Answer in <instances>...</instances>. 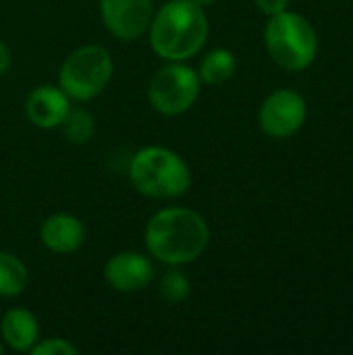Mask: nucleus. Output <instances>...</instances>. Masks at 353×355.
<instances>
[{
    "mask_svg": "<svg viewBox=\"0 0 353 355\" xmlns=\"http://www.w3.org/2000/svg\"><path fill=\"white\" fill-rule=\"evenodd\" d=\"M148 254L166 266L196 262L210 243L206 218L187 206H169L150 216L144 229Z\"/></svg>",
    "mask_w": 353,
    "mask_h": 355,
    "instance_id": "f257e3e1",
    "label": "nucleus"
},
{
    "mask_svg": "<svg viewBox=\"0 0 353 355\" xmlns=\"http://www.w3.org/2000/svg\"><path fill=\"white\" fill-rule=\"evenodd\" d=\"M206 8L191 0H169L154 10L148 27L150 48L166 62H185L198 56L208 40Z\"/></svg>",
    "mask_w": 353,
    "mask_h": 355,
    "instance_id": "f03ea898",
    "label": "nucleus"
},
{
    "mask_svg": "<svg viewBox=\"0 0 353 355\" xmlns=\"http://www.w3.org/2000/svg\"><path fill=\"white\" fill-rule=\"evenodd\" d=\"M133 189L152 200H177L191 187V168L183 156L164 146H146L127 168Z\"/></svg>",
    "mask_w": 353,
    "mask_h": 355,
    "instance_id": "7ed1b4c3",
    "label": "nucleus"
},
{
    "mask_svg": "<svg viewBox=\"0 0 353 355\" xmlns=\"http://www.w3.org/2000/svg\"><path fill=\"white\" fill-rule=\"evenodd\" d=\"M264 46L277 67L289 73H302L310 69L318 56V33L304 15L287 8L268 17L264 25Z\"/></svg>",
    "mask_w": 353,
    "mask_h": 355,
    "instance_id": "20e7f679",
    "label": "nucleus"
},
{
    "mask_svg": "<svg viewBox=\"0 0 353 355\" xmlns=\"http://www.w3.org/2000/svg\"><path fill=\"white\" fill-rule=\"evenodd\" d=\"M112 73V54L100 44H83L64 56L58 69V87L73 102H89L106 89Z\"/></svg>",
    "mask_w": 353,
    "mask_h": 355,
    "instance_id": "39448f33",
    "label": "nucleus"
},
{
    "mask_svg": "<svg viewBox=\"0 0 353 355\" xmlns=\"http://www.w3.org/2000/svg\"><path fill=\"white\" fill-rule=\"evenodd\" d=\"M200 92V75L185 62H166L148 83V100L152 108L164 116H179L191 110Z\"/></svg>",
    "mask_w": 353,
    "mask_h": 355,
    "instance_id": "423d86ee",
    "label": "nucleus"
},
{
    "mask_svg": "<svg viewBox=\"0 0 353 355\" xmlns=\"http://www.w3.org/2000/svg\"><path fill=\"white\" fill-rule=\"evenodd\" d=\"M308 119L306 98L291 89L279 87L270 92L258 108V127L270 139H289L302 131Z\"/></svg>",
    "mask_w": 353,
    "mask_h": 355,
    "instance_id": "0eeeda50",
    "label": "nucleus"
},
{
    "mask_svg": "<svg viewBox=\"0 0 353 355\" xmlns=\"http://www.w3.org/2000/svg\"><path fill=\"white\" fill-rule=\"evenodd\" d=\"M104 27L121 42H135L148 33L154 0H98Z\"/></svg>",
    "mask_w": 353,
    "mask_h": 355,
    "instance_id": "6e6552de",
    "label": "nucleus"
},
{
    "mask_svg": "<svg viewBox=\"0 0 353 355\" xmlns=\"http://www.w3.org/2000/svg\"><path fill=\"white\" fill-rule=\"evenodd\" d=\"M156 277V268L146 254L139 252H119L112 254L104 266L106 283L119 293L144 291Z\"/></svg>",
    "mask_w": 353,
    "mask_h": 355,
    "instance_id": "1a4fd4ad",
    "label": "nucleus"
},
{
    "mask_svg": "<svg viewBox=\"0 0 353 355\" xmlns=\"http://www.w3.org/2000/svg\"><path fill=\"white\" fill-rule=\"evenodd\" d=\"M69 108L71 100L58 85H37L25 100V116L37 129H58Z\"/></svg>",
    "mask_w": 353,
    "mask_h": 355,
    "instance_id": "9d476101",
    "label": "nucleus"
},
{
    "mask_svg": "<svg viewBox=\"0 0 353 355\" xmlns=\"http://www.w3.org/2000/svg\"><path fill=\"white\" fill-rule=\"evenodd\" d=\"M42 245L58 256L75 254L85 243V227L83 223L67 212L50 214L40 227Z\"/></svg>",
    "mask_w": 353,
    "mask_h": 355,
    "instance_id": "9b49d317",
    "label": "nucleus"
},
{
    "mask_svg": "<svg viewBox=\"0 0 353 355\" xmlns=\"http://www.w3.org/2000/svg\"><path fill=\"white\" fill-rule=\"evenodd\" d=\"M0 337L8 349L17 354H29L40 339V324L35 314L25 308L6 310L0 318Z\"/></svg>",
    "mask_w": 353,
    "mask_h": 355,
    "instance_id": "f8f14e48",
    "label": "nucleus"
},
{
    "mask_svg": "<svg viewBox=\"0 0 353 355\" xmlns=\"http://www.w3.org/2000/svg\"><path fill=\"white\" fill-rule=\"evenodd\" d=\"M237 73V58L227 48H214L200 60L198 75L206 85H223Z\"/></svg>",
    "mask_w": 353,
    "mask_h": 355,
    "instance_id": "ddd939ff",
    "label": "nucleus"
},
{
    "mask_svg": "<svg viewBox=\"0 0 353 355\" xmlns=\"http://www.w3.org/2000/svg\"><path fill=\"white\" fill-rule=\"evenodd\" d=\"M29 283V272L23 260L10 252L0 250V297H19Z\"/></svg>",
    "mask_w": 353,
    "mask_h": 355,
    "instance_id": "4468645a",
    "label": "nucleus"
},
{
    "mask_svg": "<svg viewBox=\"0 0 353 355\" xmlns=\"http://www.w3.org/2000/svg\"><path fill=\"white\" fill-rule=\"evenodd\" d=\"M58 129L62 131V137L69 144L83 146V144L92 141V137L96 133V121H94V116H92V112L87 108H81V106L73 108L71 106Z\"/></svg>",
    "mask_w": 353,
    "mask_h": 355,
    "instance_id": "2eb2a0df",
    "label": "nucleus"
},
{
    "mask_svg": "<svg viewBox=\"0 0 353 355\" xmlns=\"http://www.w3.org/2000/svg\"><path fill=\"white\" fill-rule=\"evenodd\" d=\"M189 293H191V283L183 275V270H179V266H169V270L158 281V295L162 297V302L171 306H179L189 297Z\"/></svg>",
    "mask_w": 353,
    "mask_h": 355,
    "instance_id": "dca6fc26",
    "label": "nucleus"
},
{
    "mask_svg": "<svg viewBox=\"0 0 353 355\" xmlns=\"http://www.w3.org/2000/svg\"><path fill=\"white\" fill-rule=\"evenodd\" d=\"M31 355H77L79 347L73 345L71 341L62 337H52V339H37V343L31 347Z\"/></svg>",
    "mask_w": 353,
    "mask_h": 355,
    "instance_id": "f3484780",
    "label": "nucleus"
},
{
    "mask_svg": "<svg viewBox=\"0 0 353 355\" xmlns=\"http://www.w3.org/2000/svg\"><path fill=\"white\" fill-rule=\"evenodd\" d=\"M254 4L266 17L279 15V12H283V10L289 8V0H254Z\"/></svg>",
    "mask_w": 353,
    "mask_h": 355,
    "instance_id": "a211bd4d",
    "label": "nucleus"
},
{
    "mask_svg": "<svg viewBox=\"0 0 353 355\" xmlns=\"http://www.w3.org/2000/svg\"><path fill=\"white\" fill-rule=\"evenodd\" d=\"M12 64V56H10V48L6 46V42L0 37V77L6 75V71Z\"/></svg>",
    "mask_w": 353,
    "mask_h": 355,
    "instance_id": "6ab92c4d",
    "label": "nucleus"
},
{
    "mask_svg": "<svg viewBox=\"0 0 353 355\" xmlns=\"http://www.w3.org/2000/svg\"><path fill=\"white\" fill-rule=\"evenodd\" d=\"M193 4H198V6H202V8H208V6H212L216 0H191Z\"/></svg>",
    "mask_w": 353,
    "mask_h": 355,
    "instance_id": "aec40b11",
    "label": "nucleus"
}]
</instances>
